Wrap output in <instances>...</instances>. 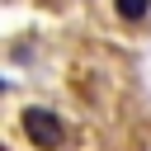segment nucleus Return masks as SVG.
Returning a JSON list of instances; mask_svg holds the SVG:
<instances>
[{
    "label": "nucleus",
    "mask_w": 151,
    "mask_h": 151,
    "mask_svg": "<svg viewBox=\"0 0 151 151\" xmlns=\"http://www.w3.org/2000/svg\"><path fill=\"white\" fill-rule=\"evenodd\" d=\"M24 132H28L33 146H42V151H57V146L66 142V127H61V118H57L52 109H28V113H24Z\"/></svg>",
    "instance_id": "1"
},
{
    "label": "nucleus",
    "mask_w": 151,
    "mask_h": 151,
    "mask_svg": "<svg viewBox=\"0 0 151 151\" xmlns=\"http://www.w3.org/2000/svg\"><path fill=\"white\" fill-rule=\"evenodd\" d=\"M113 9H118L127 24H137V19H146V14H151V0H113Z\"/></svg>",
    "instance_id": "2"
}]
</instances>
